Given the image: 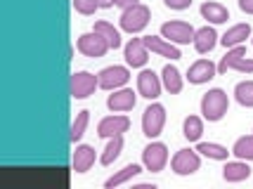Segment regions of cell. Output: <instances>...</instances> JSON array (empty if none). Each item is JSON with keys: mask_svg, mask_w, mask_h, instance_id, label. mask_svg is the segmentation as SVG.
Returning a JSON list of instances; mask_svg holds the SVG:
<instances>
[{"mask_svg": "<svg viewBox=\"0 0 253 189\" xmlns=\"http://www.w3.org/2000/svg\"><path fill=\"white\" fill-rule=\"evenodd\" d=\"M227 107H230L227 95H225L220 88L209 90V92L201 97V113H204V118H209V121H220L222 116L227 113Z\"/></svg>", "mask_w": 253, "mask_h": 189, "instance_id": "obj_1", "label": "cell"}, {"mask_svg": "<svg viewBox=\"0 0 253 189\" xmlns=\"http://www.w3.org/2000/svg\"><path fill=\"white\" fill-rule=\"evenodd\" d=\"M149 7L147 5H140V2H135L130 7H126L121 14V29L123 31H128V34H137V31H142L144 26L149 24Z\"/></svg>", "mask_w": 253, "mask_h": 189, "instance_id": "obj_2", "label": "cell"}, {"mask_svg": "<svg viewBox=\"0 0 253 189\" xmlns=\"http://www.w3.org/2000/svg\"><path fill=\"white\" fill-rule=\"evenodd\" d=\"M227 69H237V71H246V74L253 71V59H246V47H244V45L232 47L230 52L220 59L218 71H220V74H227Z\"/></svg>", "mask_w": 253, "mask_h": 189, "instance_id": "obj_3", "label": "cell"}, {"mask_svg": "<svg viewBox=\"0 0 253 189\" xmlns=\"http://www.w3.org/2000/svg\"><path fill=\"white\" fill-rule=\"evenodd\" d=\"M164 123H166V109L161 104H152V107H147L142 113V133L147 137H156V135H161L164 130Z\"/></svg>", "mask_w": 253, "mask_h": 189, "instance_id": "obj_4", "label": "cell"}, {"mask_svg": "<svg viewBox=\"0 0 253 189\" xmlns=\"http://www.w3.org/2000/svg\"><path fill=\"white\" fill-rule=\"evenodd\" d=\"M194 26L187 22H166L161 26V36H164L166 40H170V43H177V45H185L189 40H194Z\"/></svg>", "mask_w": 253, "mask_h": 189, "instance_id": "obj_5", "label": "cell"}, {"mask_svg": "<svg viewBox=\"0 0 253 189\" xmlns=\"http://www.w3.org/2000/svg\"><path fill=\"white\" fill-rule=\"evenodd\" d=\"M166 161H168V149H166L164 142H152L149 147H144L142 163H144V168H147V170L159 173V170H164Z\"/></svg>", "mask_w": 253, "mask_h": 189, "instance_id": "obj_6", "label": "cell"}, {"mask_svg": "<svg viewBox=\"0 0 253 189\" xmlns=\"http://www.w3.org/2000/svg\"><path fill=\"white\" fill-rule=\"evenodd\" d=\"M95 88H99V78L88 74V71H78L71 76V95L76 100H85L88 95L95 92Z\"/></svg>", "mask_w": 253, "mask_h": 189, "instance_id": "obj_7", "label": "cell"}, {"mask_svg": "<svg viewBox=\"0 0 253 189\" xmlns=\"http://www.w3.org/2000/svg\"><path fill=\"white\" fill-rule=\"evenodd\" d=\"M97 78H99V88L116 90V88H121V85L128 83L130 74H128V69L126 67H107V69H102V71H99Z\"/></svg>", "mask_w": 253, "mask_h": 189, "instance_id": "obj_8", "label": "cell"}, {"mask_svg": "<svg viewBox=\"0 0 253 189\" xmlns=\"http://www.w3.org/2000/svg\"><path fill=\"white\" fill-rule=\"evenodd\" d=\"M170 166H173V170H175L177 175H192V173H197V170H199V166H201V158H199L197 151L180 149V151L173 156Z\"/></svg>", "mask_w": 253, "mask_h": 189, "instance_id": "obj_9", "label": "cell"}, {"mask_svg": "<svg viewBox=\"0 0 253 189\" xmlns=\"http://www.w3.org/2000/svg\"><path fill=\"white\" fill-rule=\"evenodd\" d=\"M78 50L88 57H102V55H107L109 43H107L97 31H92V34H83L78 38Z\"/></svg>", "mask_w": 253, "mask_h": 189, "instance_id": "obj_10", "label": "cell"}, {"mask_svg": "<svg viewBox=\"0 0 253 189\" xmlns=\"http://www.w3.org/2000/svg\"><path fill=\"white\" fill-rule=\"evenodd\" d=\"M215 71H218V67H215L211 59H199V62H194V64L189 67L187 80L194 83V85H201V83H209L211 78L215 76Z\"/></svg>", "mask_w": 253, "mask_h": 189, "instance_id": "obj_11", "label": "cell"}, {"mask_svg": "<svg viewBox=\"0 0 253 189\" xmlns=\"http://www.w3.org/2000/svg\"><path fill=\"white\" fill-rule=\"evenodd\" d=\"M128 128H130V121L126 116H107L99 121L97 135L99 137H114V135H123Z\"/></svg>", "mask_w": 253, "mask_h": 189, "instance_id": "obj_12", "label": "cell"}, {"mask_svg": "<svg viewBox=\"0 0 253 189\" xmlns=\"http://www.w3.org/2000/svg\"><path fill=\"white\" fill-rule=\"evenodd\" d=\"M137 90L147 100H156L161 95V80H159V76H156L154 71H142L137 76Z\"/></svg>", "mask_w": 253, "mask_h": 189, "instance_id": "obj_13", "label": "cell"}, {"mask_svg": "<svg viewBox=\"0 0 253 189\" xmlns=\"http://www.w3.org/2000/svg\"><path fill=\"white\" fill-rule=\"evenodd\" d=\"M147 59H149V50H147L144 40L142 38H132L130 43L126 45V62L130 67H144Z\"/></svg>", "mask_w": 253, "mask_h": 189, "instance_id": "obj_14", "label": "cell"}, {"mask_svg": "<svg viewBox=\"0 0 253 189\" xmlns=\"http://www.w3.org/2000/svg\"><path fill=\"white\" fill-rule=\"evenodd\" d=\"M142 40H144V45H147V50H152V52H156V55L170 57V59H180V50H177L170 40L156 38V36H144Z\"/></svg>", "mask_w": 253, "mask_h": 189, "instance_id": "obj_15", "label": "cell"}, {"mask_svg": "<svg viewBox=\"0 0 253 189\" xmlns=\"http://www.w3.org/2000/svg\"><path fill=\"white\" fill-rule=\"evenodd\" d=\"M107 107L111 112H130L135 107V92L132 90H116L107 97Z\"/></svg>", "mask_w": 253, "mask_h": 189, "instance_id": "obj_16", "label": "cell"}, {"mask_svg": "<svg viewBox=\"0 0 253 189\" xmlns=\"http://www.w3.org/2000/svg\"><path fill=\"white\" fill-rule=\"evenodd\" d=\"M218 43V34H215V29H211V26H204V29H199L197 34H194V47H197L199 55H206L211 52L213 47Z\"/></svg>", "mask_w": 253, "mask_h": 189, "instance_id": "obj_17", "label": "cell"}, {"mask_svg": "<svg viewBox=\"0 0 253 189\" xmlns=\"http://www.w3.org/2000/svg\"><path fill=\"white\" fill-rule=\"evenodd\" d=\"M249 175H251V168L242 158L239 161H232V163H227V166L222 168V178L227 180V182H242V180H249Z\"/></svg>", "mask_w": 253, "mask_h": 189, "instance_id": "obj_18", "label": "cell"}, {"mask_svg": "<svg viewBox=\"0 0 253 189\" xmlns=\"http://www.w3.org/2000/svg\"><path fill=\"white\" fill-rule=\"evenodd\" d=\"M92 163H95V149L88 145L76 147V151H74V170L76 173H85V170H90Z\"/></svg>", "mask_w": 253, "mask_h": 189, "instance_id": "obj_19", "label": "cell"}, {"mask_svg": "<svg viewBox=\"0 0 253 189\" xmlns=\"http://www.w3.org/2000/svg\"><path fill=\"white\" fill-rule=\"evenodd\" d=\"M251 36V26L249 24H237V26H232L227 34L220 38V43L225 47H237V45H242L246 38Z\"/></svg>", "mask_w": 253, "mask_h": 189, "instance_id": "obj_20", "label": "cell"}, {"mask_svg": "<svg viewBox=\"0 0 253 189\" xmlns=\"http://www.w3.org/2000/svg\"><path fill=\"white\" fill-rule=\"evenodd\" d=\"M201 14H204V19H209L211 24H225L230 19L227 7L220 5V2H204V5H201Z\"/></svg>", "mask_w": 253, "mask_h": 189, "instance_id": "obj_21", "label": "cell"}, {"mask_svg": "<svg viewBox=\"0 0 253 189\" xmlns=\"http://www.w3.org/2000/svg\"><path fill=\"white\" fill-rule=\"evenodd\" d=\"M161 78H164V85H166V90H168L170 95H175V92H180V90H182V76H180V71H177L173 64L164 67Z\"/></svg>", "mask_w": 253, "mask_h": 189, "instance_id": "obj_22", "label": "cell"}, {"mask_svg": "<svg viewBox=\"0 0 253 189\" xmlns=\"http://www.w3.org/2000/svg\"><path fill=\"white\" fill-rule=\"evenodd\" d=\"M232 154L242 161H253V135H246V137H239L234 147H232Z\"/></svg>", "mask_w": 253, "mask_h": 189, "instance_id": "obj_23", "label": "cell"}, {"mask_svg": "<svg viewBox=\"0 0 253 189\" xmlns=\"http://www.w3.org/2000/svg\"><path fill=\"white\" fill-rule=\"evenodd\" d=\"M95 31H97V34L102 36L107 43H109V47H114V50L121 45V34H119V31H116L109 22H97V24H95Z\"/></svg>", "mask_w": 253, "mask_h": 189, "instance_id": "obj_24", "label": "cell"}, {"mask_svg": "<svg viewBox=\"0 0 253 189\" xmlns=\"http://www.w3.org/2000/svg\"><path fill=\"white\" fill-rule=\"evenodd\" d=\"M123 149V137L121 135H114V137H109V145H107V149H104V154H102V163L104 166H109V163H114L116 158H119V154H121Z\"/></svg>", "mask_w": 253, "mask_h": 189, "instance_id": "obj_25", "label": "cell"}, {"mask_svg": "<svg viewBox=\"0 0 253 189\" xmlns=\"http://www.w3.org/2000/svg\"><path fill=\"white\" fill-rule=\"evenodd\" d=\"M137 173H140V166H137V163H130V166L123 168V170H119L116 175H111V178L104 182V187H119L123 182H128L130 178H135Z\"/></svg>", "mask_w": 253, "mask_h": 189, "instance_id": "obj_26", "label": "cell"}, {"mask_svg": "<svg viewBox=\"0 0 253 189\" xmlns=\"http://www.w3.org/2000/svg\"><path fill=\"white\" fill-rule=\"evenodd\" d=\"M199 154L209 156V158H215V161H225L227 156H230V151L225 149L222 145H213V142H201V145L197 147Z\"/></svg>", "mask_w": 253, "mask_h": 189, "instance_id": "obj_27", "label": "cell"}, {"mask_svg": "<svg viewBox=\"0 0 253 189\" xmlns=\"http://www.w3.org/2000/svg\"><path fill=\"white\" fill-rule=\"evenodd\" d=\"M234 97L242 107H253V80H244L234 88Z\"/></svg>", "mask_w": 253, "mask_h": 189, "instance_id": "obj_28", "label": "cell"}, {"mask_svg": "<svg viewBox=\"0 0 253 189\" xmlns=\"http://www.w3.org/2000/svg\"><path fill=\"white\" fill-rule=\"evenodd\" d=\"M204 133V123L199 116H187L185 118V137H187L189 142H197L199 137Z\"/></svg>", "mask_w": 253, "mask_h": 189, "instance_id": "obj_29", "label": "cell"}, {"mask_svg": "<svg viewBox=\"0 0 253 189\" xmlns=\"http://www.w3.org/2000/svg\"><path fill=\"white\" fill-rule=\"evenodd\" d=\"M88 121H90V112H81L76 116V121H74V125H71V142H78V140L85 135Z\"/></svg>", "mask_w": 253, "mask_h": 189, "instance_id": "obj_30", "label": "cell"}, {"mask_svg": "<svg viewBox=\"0 0 253 189\" xmlns=\"http://www.w3.org/2000/svg\"><path fill=\"white\" fill-rule=\"evenodd\" d=\"M74 7H76V12H81V14H92V12L99 7L97 0H74Z\"/></svg>", "mask_w": 253, "mask_h": 189, "instance_id": "obj_31", "label": "cell"}, {"mask_svg": "<svg viewBox=\"0 0 253 189\" xmlns=\"http://www.w3.org/2000/svg\"><path fill=\"white\" fill-rule=\"evenodd\" d=\"M164 2L170 10H187L189 5H192V0H164Z\"/></svg>", "mask_w": 253, "mask_h": 189, "instance_id": "obj_32", "label": "cell"}, {"mask_svg": "<svg viewBox=\"0 0 253 189\" xmlns=\"http://www.w3.org/2000/svg\"><path fill=\"white\" fill-rule=\"evenodd\" d=\"M239 7L246 14H253V0H239Z\"/></svg>", "mask_w": 253, "mask_h": 189, "instance_id": "obj_33", "label": "cell"}, {"mask_svg": "<svg viewBox=\"0 0 253 189\" xmlns=\"http://www.w3.org/2000/svg\"><path fill=\"white\" fill-rule=\"evenodd\" d=\"M111 2H114L116 7H123V10H126V7H130V5H135L137 0H111Z\"/></svg>", "mask_w": 253, "mask_h": 189, "instance_id": "obj_34", "label": "cell"}, {"mask_svg": "<svg viewBox=\"0 0 253 189\" xmlns=\"http://www.w3.org/2000/svg\"><path fill=\"white\" fill-rule=\"evenodd\" d=\"M97 2H99V7H111V5H114L111 0H97Z\"/></svg>", "mask_w": 253, "mask_h": 189, "instance_id": "obj_35", "label": "cell"}]
</instances>
